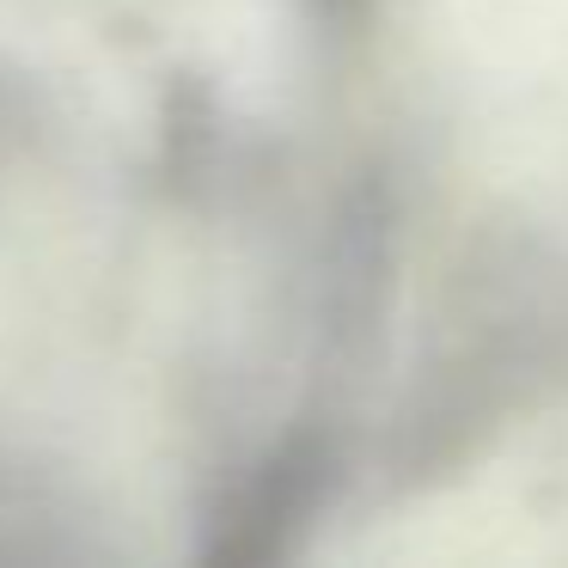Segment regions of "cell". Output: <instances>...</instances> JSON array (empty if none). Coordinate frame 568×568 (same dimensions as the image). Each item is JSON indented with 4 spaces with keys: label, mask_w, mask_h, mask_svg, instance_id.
Listing matches in <instances>:
<instances>
[{
    "label": "cell",
    "mask_w": 568,
    "mask_h": 568,
    "mask_svg": "<svg viewBox=\"0 0 568 568\" xmlns=\"http://www.w3.org/2000/svg\"><path fill=\"white\" fill-rule=\"evenodd\" d=\"M300 13L331 50H361L379 26V0H300Z\"/></svg>",
    "instance_id": "2"
},
{
    "label": "cell",
    "mask_w": 568,
    "mask_h": 568,
    "mask_svg": "<svg viewBox=\"0 0 568 568\" xmlns=\"http://www.w3.org/2000/svg\"><path fill=\"white\" fill-rule=\"evenodd\" d=\"M348 483V446L331 416H306L270 440L209 507L202 562L214 568H270L287 562L336 507Z\"/></svg>",
    "instance_id": "1"
}]
</instances>
